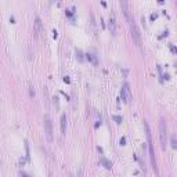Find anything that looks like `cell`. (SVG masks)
<instances>
[{"instance_id": "10", "label": "cell", "mask_w": 177, "mask_h": 177, "mask_svg": "<svg viewBox=\"0 0 177 177\" xmlns=\"http://www.w3.org/2000/svg\"><path fill=\"white\" fill-rule=\"evenodd\" d=\"M87 58L90 60L93 64H97V58H96V56H94V54H87Z\"/></svg>"}, {"instance_id": "14", "label": "cell", "mask_w": 177, "mask_h": 177, "mask_svg": "<svg viewBox=\"0 0 177 177\" xmlns=\"http://www.w3.org/2000/svg\"><path fill=\"white\" fill-rule=\"evenodd\" d=\"M76 177H84V176H83V170H82V169H78V172H76Z\"/></svg>"}, {"instance_id": "6", "label": "cell", "mask_w": 177, "mask_h": 177, "mask_svg": "<svg viewBox=\"0 0 177 177\" xmlns=\"http://www.w3.org/2000/svg\"><path fill=\"white\" fill-rule=\"evenodd\" d=\"M43 31H44V27H43V22H42L40 17H36L35 18V36L36 38H39L43 33Z\"/></svg>"}, {"instance_id": "4", "label": "cell", "mask_w": 177, "mask_h": 177, "mask_svg": "<svg viewBox=\"0 0 177 177\" xmlns=\"http://www.w3.org/2000/svg\"><path fill=\"white\" fill-rule=\"evenodd\" d=\"M129 25H130V31H132V38H133L134 43L138 46V47H141V36H140V31H138V28H137V25H136V22H134V19L129 21Z\"/></svg>"}, {"instance_id": "12", "label": "cell", "mask_w": 177, "mask_h": 177, "mask_svg": "<svg viewBox=\"0 0 177 177\" xmlns=\"http://www.w3.org/2000/svg\"><path fill=\"white\" fill-rule=\"evenodd\" d=\"M112 118H113V121H115L116 123H121V122L123 121V119H122V116H119V115H113Z\"/></svg>"}, {"instance_id": "7", "label": "cell", "mask_w": 177, "mask_h": 177, "mask_svg": "<svg viewBox=\"0 0 177 177\" xmlns=\"http://www.w3.org/2000/svg\"><path fill=\"white\" fill-rule=\"evenodd\" d=\"M108 28H109L111 33L115 35L116 33V22H115V15H113V13L109 14V18H108Z\"/></svg>"}, {"instance_id": "11", "label": "cell", "mask_w": 177, "mask_h": 177, "mask_svg": "<svg viewBox=\"0 0 177 177\" xmlns=\"http://www.w3.org/2000/svg\"><path fill=\"white\" fill-rule=\"evenodd\" d=\"M170 144H172V147L175 148V150L177 148V141H176V136H175V134L172 136V142H170Z\"/></svg>"}, {"instance_id": "3", "label": "cell", "mask_w": 177, "mask_h": 177, "mask_svg": "<svg viewBox=\"0 0 177 177\" xmlns=\"http://www.w3.org/2000/svg\"><path fill=\"white\" fill-rule=\"evenodd\" d=\"M159 137H161V147L162 150H166V138H167V126L165 119L159 121Z\"/></svg>"}, {"instance_id": "13", "label": "cell", "mask_w": 177, "mask_h": 177, "mask_svg": "<svg viewBox=\"0 0 177 177\" xmlns=\"http://www.w3.org/2000/svg\"><path fill=\"white\" fill-rule=\"evenodd\" d=\"M76 56H78L79 61H83V57H82V51L80 50H76Z\"/></svg>"}, {"instance_id": "1", "label": "cell", "mask_w": 177, "mask_h": 177, "mask_svg": "<svg viewBox=\"0 0 177 177\" xmlns=\"http://www.w3.org/2000/svg\"><path fill=\"white\" fill-rule=\"evenodd\" d=\"M144 129H145V134H147V144H148V150H150V159H151V166H152L155 175L158 176V165H156V159H155V152H154V145H152V140H151V132H150V126H148V122L144 121Z\"/></svg>"}, {"instance_id": "15", "label": "cell", "mask_w": 177, "mask_h": 177, "mask_svg": "<svg viewBox=\"0 0 177 177\" xmlns=\"http://www.w3.org/2000/svg\"><path fill=\"white\" fill-rule=\"evenodd\" d=\"M69 177H73V176H72V175H69Z\"/></svg>"}, {"instance_id": "9", "label": "cell", "mask_w": 177, "mask_h": 177, "mask_svg": "<svg viewBox=\"0 0 177 177\" xmlns=\"http://www.w3.org/2000/svg\"><path fill=\"white\" fill-rule=\"evenodd\" d=\"M101 162H102V165H104V166H105V169L111 170V167H112V166H111V162H108L105 158H101Z\"/></svg>"}, {"instance_id": "2", "label": "cell", "mask_w": 177, "mask_h": 177, "mask_svg": "<svg viewBox=\"0 0 177 177\" xmlns=\"http://www.w3.org/2000/svg\"><path fill=\"white\" fill-rule=\"evenodd\" d=\"M44 133H46V138H47L48 142H53L54 140V130H53V122H51L50 116L44 115Z\"/></svg>"}, {"instance_id": "8", "label": "cell", "mask_w": 177, "mask_h": 177, "mask_svg": "<svg viewBox=\"0 0 177 177\" xmlns=\"http://www.w3.org/2000/svg\"><path fill=\"white\" fill-rule=\"evenodd\" d=\"M67 133V115L62 113L61 115V134Z\"/></svg>"}, {"instance_id": "5", "label": "cell", "mask_w": 177, "mask_h": 177, "mask_svg": "<svg viewBox=\"0 0 177 177\" xmlns=\"http://www.w3.org/2000/svg\"><path fill=\"white\" fill-rule=\"evenodd\" d=\"M121 96H122V98L125 100V102H127V104H130V102H132L133 96H132V91H130V87H129V84H127V83H125L123 87H122Z\"/></svg>"}]
</instances>
